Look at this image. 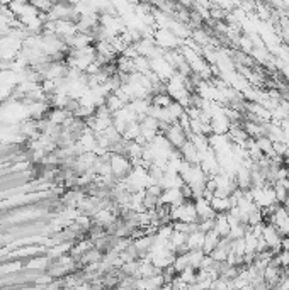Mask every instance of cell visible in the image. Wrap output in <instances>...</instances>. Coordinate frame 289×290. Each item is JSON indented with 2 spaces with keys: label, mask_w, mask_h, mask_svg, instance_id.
Returning a JSON list of instances; mask_svg holds the SVG:
<instances>
[{
  "label": "cell",
  "mask_w": 289,
  "mask_h": 290,
  "mask_svg": "<svg viewBox=\"0 0 289 290\" xmlns=\"http://www.w3.org/2000/svg\"><path fill=\"white\" fill-rule=\"evenodd\" d=\"M213 229H215L221 238L228 236L231 226H230L228 219H226V212H218V214H216V217H215V227H213Z\"/></svg>",
  "instance_id": "6da1fadb"
},
{
  "label": "cell",
  "mask_w": 289,
  "mask_h": 290,
  "mask_svg": "<svg viewBox=\"0 0 289 290\" xmlns=\"http://www.w3.org/2000/svg\"><path fill=\"white\" fill-rule=\"evenodd\" d=\"M219 234L216 233L215 229H211V231H208V233L204 234V245H202V251L206 253V255H209V253L213 251V249L218 246V243H219Z\"/></svg>",
  "instance_id": "7a4b0ae2"
},
{
  "label": "cell",
  "mask_w": 289,
  "mask_h": 290,
  "mask_svg": "<svg viewBox=\"0 0 289 290\" xmlns=\"http://www.w3.org/2000/svg\"><path fill=\"white\" fill-rule=\"evenodd\" d=\"M204 234L202 231H193V233L187 234V248L189 249H202V245H204Z\"/></svg>",
  "instance_id": "3957f363"
},
{
  "label": "cell",
  "mask_w": 289,
  "mask_h": 290,
  "mask_svg": "<svg viewBox=\"0 0 289 290\" xmlns=\"http://www.w3.org/2000/svg\"><path fill=\"white\" fill-rule=\"evenodd\" d=\"M211 207L215 209V212H228L231 209V204H230V199L228 197H218V195H213L211 201Z\"/></svg>",
  "instance_id": "277c9868"
},
{
  "label": "cell",
  "mask_w": 289,
  "mask_h": 290,
  "mask_svg": "<svg viewBox=\"0 0 289 290\" xmlns=\"http://www.w3.org/2000/svg\"><path fill=\"white\" fill-rule=\"evenodd\" d=\"M150 100H151V104L157 107H169L173 99L169 92H158V93H151Z\"/></svg>",
  "instance_id": "5b68a950"
},
{
  "label": "cell",
  "mask_w": 289,
  "mask_h": 290,
  "mask_svg": "<svg viewBox=\"0 0 289 290\" xmlns=\"http://www.w3.org/2000/svg\"><path fill=\"white\" fill-rule=\"evenodd\" d=\"M255 141H257V146L262 150L264 155H267L269 158L276 156V151H274V148H272V141H270L269 137H267V136H259V137H255Z\"/></svg>",
  "instance_id": "8992f818"
},
{
  "label": "cell",
  "mask_w": 289,
  "mask_h": 290,
  "mask_svg": "<svg viewBox=\"0 0 289 290\" xmlns=\"http://www.w3.org/2000/svg\"><path fill=\"white\" fill-rule=\"evenodd\" d=\"M186 255H187V260H189V267H193V268H196V270H199L201 262H202V258H204L206 253L202 251V249H189Z\"/></svg>",
  "instance_id": "52a82bcc"
},
{
  "label": "cell",
  "mask_w": 289,
  "mask_h": 290,
  "mask_svg": "<svg viewBox=\"0 0 289 290\" xmlns=\"http://www.w3.org/2000/svg\"><path fill=\"white\" fill-rule=\"evenodd\" d=\"M272 185H274V192H276V201L279 202V204H284V201H286L288 195H289V190L279 182V180Z\"/></svg>",
  "instance_id": "ba28073f"
},
{
  "label": "cell",
  "mask_w": 289,
  "mask_h": 290,
  "mask_svg": "<svg viewBox=\"0 0 289 290\" xmlns=\"http://www.w3.org/2000/svg\"><path fill=\"white\" fill-rule=\"evenodd\" d=\"M238 46H240L241 51L252 53V49H254V43H252V39L248 38V36H240V41H238Z\"/></svg>",
  "instance_id": "9c48e42d"
}]
</instances>
